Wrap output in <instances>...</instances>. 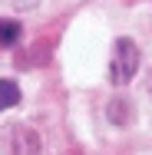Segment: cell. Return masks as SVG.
I'll list each match as a JSON object with an SVG mask.
<instances>
[{"instance_id":"52a82bcc","label":"cell","mask_w":152,"mask_h":155,"mask_svg":"<svg viewBox=\"0 0 152 155\" xmlns=\"http://www.w3.org/2000/svg\"><path fill=\"white\" fill-rule=\"evenodd\" d=\"M149 93H152V79H149Z\"/></svg>"},{"instance_id":"6da1fadb","label":"cell","mask_w":152,"mask_h":155,"mask_svg":"<svg viewBox=\"0 0 152 155\" xmlns=\"http://www.w3.org/2000/svg\"><path fill=\"white\" fill-rule=\"evenodd\" d=\"M139 60H142V53H139V46L129 40V36H119L116 43H113V60H109V79L116 83V86H126L136 73H139Z\"/></svg>"},{"instance_id":"8992f818","label":"cell","mask_w":152,"mask_h":155,"mask_svg":"<svg viewBox=\"0 0 152 155\" xmlns=\"http://www.w3.org/2000/svg\"><path fill=\"white\" fill-rule=\"evenodd\" d=\"M43 0H10V7H17V10H33V7H40Z\"/></svg>"},{"instance_id":"277c9868","label":"cell","mask_w":152,"mask_h":155,"mask_svg":"<svg viewBox=\"0 0 152 155\" xmlns=\"http://www.w3.org/2000/svg\"><path fill=\"white\" fill-rule=\"evenodd\" d=\"M20 33H23V27L17 20H0V46H17Z\"/></svg>"},{"instance_id":"7a4b0ae2","label":"cell","mask_w":152,"mask_h":155,"mask_svg":"<svg viewBox=\"0 0 152 155\" xmlns=\"http://www.w3.org/2000/svg\"><path fill=\"white\" fill-rule=\"evenodd\" d=\"M3 152L7 155H40V135L30 125H10L7 139H3Z\"/></svg>"},{"instance_id":"3957f363","label":"cell","mask_w":152,"mask_h":155,"mask_svg":"<svg viewBox=\"0 0 152 155\" xmlns=\"http://www.w3.org/2000/svg\"><path fill=\"white\" fill-rule=\"evenodd\" d=\"M20 102V86L13 79H0V112L3 109H13Z\"/></svg>"},{"instance_id":"5b68a950","label":"cell","mask_w":152,"mask_h":155,"mask_svg":"<svg viewBox=\"0 0 152 155\" xmlns=\"http://www.w3.org/2000/svg\"><path fill=\"white\" fill-rule=\"evenodd\" d=\"M106 112H109V119H113L116 125L129 122V116H126V112H129V102H126V99H113V102L106 106Z\"/></svg>"}]
</instances>
